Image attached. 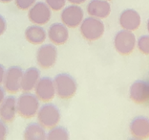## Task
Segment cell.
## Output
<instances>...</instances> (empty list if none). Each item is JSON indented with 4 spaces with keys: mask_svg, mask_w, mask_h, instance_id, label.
<instances>
[{
    "mask_svg": "<svg viewBox=\"0 0 149 140\" xmlns=\"http://www.w3.org/2000/svg\"><path fill=\"white\" fill-rule=\"evenodd\" d=\"M56 96L62 100H68L74 97L77 89L76 79L70 74H57L54 79Z\"/></svg>",
    "mask_w": 149,
    "mask_h": 140,
    "instance_id": "1",
    "label": "cell"
},
{
    "mask_svg": "<svg viewBox=\"0 0 149 140\" xmlns=\"http://www.w3.org/2000/svg\"><path fill=\"white\" fill-rule=\"evenodd\" d=\"M36 94L24 92L17 98V113L25 119L33 118L37 114L40 104Z\"/></svg>",
    "mask_w": 149,
    "mask_h": 140,
    "instance_id": "2",
    "label": "cell"
},
{
    "mask_svg": "<svg viewBox=\"0 0 149 140\" xmlns=\"http://www.w3.org/2000/svg\"><path fill=\"white\" fill-rule=\"evenodd\" d=\"M104 23L100 18L89 16L82 20L79 25V31L83 39L89 42H95L102 37L104 33Z\"/></svg>",
    "mask_w": 149,
    "mask_h": 140,
    "instance_id": "3",
    "label": "cell"
},
{
    "mask_svg": "<svg viewBox=\"0 0 149 140\" xmlns=\"http://www.w3.org/2000/svg\"><path fill=\"white\" fill-rule=\"evenodd\" d=\"M37 120L45 129L55 127L60 120V110L55 104L46 103L39 107Z\"/></svg>",
    "mask_w": 149,
    "mask_h": 140,
    "instance_id": "4",
    "label": "cell"
},
{
    "mask_svg": "<svg viewBox=\"0 0 149 140\" xmlns=\"http://www.w3.org/2000/svg\"><path fill=\"white\" fill-rule=\"evenodd\" d=\"M137 45L136 37L132 31L123 29L116 34L114 37V47L120 55H129Z\"/></svg>",
    "mask_w": 149,
    "mask_h": 140,
    "instance_id": "5",
    "label": "cell"
},
{
    "mask_svg": "<svg viewBox=\"0 0 149 140\" xmlns=\"http://www.w3.org/2000/svg\"><path fill=\"white\" fill-rule=\"evenodd\" d=\"M57 60V49L55 44H42L36 51V61L43 69H49L56 64Z\"/></svg>",
    "mask_w": 149,
    "mask_h": 140,
    "instance_id": "6",
    "label": "cell"
},
{
    "mask_svg": "<svg viewBox=\"0 0 149 140\" xmlns=\"http://www.w3.org/2000/svg\"><path fill=\"white\" fill-rule=\"evenodd\" d=\"M52 10L46 2H36L29 9L28 18L33 24L44 25L51 19Z\"/></svg>",
    "mask_w": 149,
    "mask_h": 140,
    "instance_id": "7",
    "label": "cell"
},
{
    "mask_svg": "<svg viewBox=\"0 0 149 140\" xmlns=\"http://www.w3.org/2000/svg\"><path fill=\"white\" fill-rule=\"evenodd\" d=\"M83 10L80 6L72 4L65 7L60 15V18L63 24L68 28H77L79 27L83 20Z\"/></svg>",
    "mask_w": 149,
    "mask_h": 140,
    "instance_id": "8",
    "label": "cell"
},
{
    "mask_svg": "<svg viewBox=\"0 0 149 140\" xmlns=\"http://www.w3.org/2000/svg\"><path fill=\"white\" fill-rule=\"evenodd\" d=\"M23 69L19 66H12L6 70L4 81V88L9 93H16L21 89V81Z\"/></svg>",
    "mask_w": 149,
    "mask_h": 140,
    "instance_id": "9",
    "label": "cell"
},
{
    "mask_svg": "<svg viewBox=\"0 0 149 140\" xmlns=\"http://www.w3.org/2000/svg\"><path fill=\"white\" fill-rule=\"evenodd\" d=\"M36 95L40 101L49 102L56 96V87L54 80L50 77H42L35 87Z\"/></svg>",
    "mask_w": 149,
    "mask_h": 140,
    "instance_id": "10",
    "label": "cell"
},
{
    "mask_svg": "<svg viewBox=\"0 0 149 140\" xmlns=\"http://www.w3.org/2000/svg\"><path fill=\"white\" fill-rule=\"evenodd\" d=\"M130 99L136 104H144L149 101V83L143 80L135 81L129 89Z\"/></svg>",
    "mask_w": 149,
    "mask_h": 140,
    "instance_id": "11",
    "label": "cell"
},
{
    "mask_svg": "<svg viewBox=\"0 0 149 140\" xmlns=\"http://www.w3.org/2000/svg\"><path fill=\"white\" fill-rule=\"evenodd\" d=\"M118 22L123 29L128 31L137 30L141 25V15L136 10L134 9H126L120 13Z\"/></svg>",
    "mask_w": 149,
    "mask_h": 140,
    "instance_id": "12",
    "label": "cell"
},
{
    "mask_svg": "<svg viewBox=\"0 0 149 140\" xmlns=\"http://www.w3.org/2000/svg\"><path fill=\"white\" fill-rule=\"evenodd\" d=\"M130 134L135 139H146L149 137V118L137 116L131 121Z\"/></svg>",
    "mask_w": 149,
    "mask_h": 140,
    "instance_id": "13",
    "label": "cell"
},
{
    "mask_svg": "<svg viewBox=\"0 0 149 140\" xmlns=\"http://www.w3.org/2000/svg\"><path fill=\"white\" fill-rule=\"evenodd\" d=\"M17 113V99L10 95L0 104V119L6 123H12Z\"/></svg>",
    "mask_w": 149,
    "mask_h": 140,
    "instance_id": "14",
    "label": "cell"
},
{
    "mask_svg": "<svg viewBox=\"0 0 149 140\" xmlns=\"http://www.w3.org/2000/svg\"><path fill=\"white\" fill-rule=\"evenodd\" d=\"M51 42L55 45H62L67 42L69 39V31L68 27L63 23H53L49 27L48 33H47Z\"/></svg>",
    "mask_w": 149,
    "mask_h": 140,
    "instance_id": "15",
    "label": "cell"
},
{
    "mask_svg": "<svg viewBox=\"0 0 149 140\" xmlns=\"http://www.w3.org/2000/svg\"><path fill=\"white\" fill-rule=\"evenodd\" d=\"M87 13L97 18H106L111 13V6L107 0H91L87 5Z\"/></svg>",
    "mask_w": 149,
    "mask_h": 140,
    "instance_id": "16",
    "label": "cell"
},
{
    "mask_svg": "<svg viewBox=\"0 0 149 140\" xmlns=\"http://www.w3.org/2000/svg\"><path fill=\"white\" fill-rule=\"evenodd\" d=\"M40 79V71L36 67H30L23 72L21 81V90L31 92L35 89L37 82Z\"/></svg>",
    "mask_w": 149,
    "mask_h": 140,
    "instance_id": "17",
    "label": "cell"
},
{
    "mask_svg": "<svg viewBox=\"0 0 149 140\" xmlns=\"http://www.w3.org/2000/svg\"><path fill=\"white\" fill-rule=\"evenodd\" d=\"M47 37V33L45 29L41 27V25L33 24L29 26L25 31V39L28 42L38 45L45 42Z\"/></svg>",
    "mask_w": 149,
    "mask_h": 140,
    "instance_id": "18",
    "label": "cell"
},
{
    "mask_svg": "<svg viewBox=\"0 0 149 140\" xmlns=\"http://www.w3.org/2000/svg\"><path fill=\"white\" fill-rule=\"evenodd\" d=\"M23 137L27 140H43L46 139L47 134L45 128L39 122H32L25 128Z\"/></svg>",
    "mask_w": 149,
    "mask_h": 140,
    "instance_id": "19",
    "label": "cell"
},
{
    "mask_svg": "<svg viewBox=\"0 0 149 140\" xmlns=\"http://www.w3.org/2000/svg\"><path fill=\"white\" fill-rule=\"evenodd\" d=\"M69 138L70 134L69 132L67 131V129L57 125L50 129L46 137V139L49 140H67Z\"/></svg>",
    "mask_w": 149,
    "mask_h": 140,
    "instance_id": "20",
    "label": "cell"
},
{
    "mask_svg": "<svg viewBox=\"0 0 149 140\" xmlns=\"http://www.w3.org/2000/svg\"><path fill=\"white\" fill-rule=\"evenodd\" d=\"M137 47L143 55H149V35H143L138 39Z\"/></svg>",
    "mask_w": 149,
    "mask_h": 140,
    "instance_id": "21",
    "label": "cell"
},
{
    "mask_svg": "<svg viewBox=\"0 0 149 140\" xmlns=\"http://www.w3.org/2000/svg\"><path fill=\"white\" fill-rule=\"evenodd\" d=\"M67 0H45L51 10L53 11H60L64 8V6L66 4Z\"/></svg>",
    "mask_w": 149,
    "mask_h": 140,
    "instance_id": "22",
    "label": "cell"
},
{
    "mask_svg": "<svg viewBox=\"0 0 149 140\" xmlns=\"http://www.w3.org/2000/svg\"><path fill=\"white\" fill-rule=\"evenodd\" d=\"M36 0H15V6L21 11H26L29 10L31 7L35 4Z\"/></svg>",
    "mask_w": 149,
    "mask_h": 140,
    "instance_id": "23",
    "label": "cell"
},
{
    "mask_svg": "<svg viewBox=\"0 0 149 140\" xmlns=\"http://www.w3.org/2000/svg\"><path fill=\"white\" fill-rule=\"evenodd\" d=\"M7 134H8V127L6 125V122L0 119V140L5 139Z\"/></svg>",
    "mask_w": 149,
    "mask_h": 140,
    "instance_id": "24",
    "label": "cell"
},
{
    "mask_svg": "<svg viewBox=\"0 0 149 140\" xmlns=\"http://www.w3.org/2000/svg\"><path fill=\"white\" fill-rule=\"evenodd\" d=\"M7 29V22L6 19L3 15H0V36H2L5 33V31Z\"/></svg>",
    "mask_w": 149,
    "mask_h": 140,
    "instance_id": "25",
    "label": "cell"
},
{
    "mask_svg": "<svg viewBox=\"0 0 149 140\" xmlns=\"http://www.w3.org/2000/svg\"><path fill=\"white\" fill-rule=\"evenodd\" d=\"M5 73H6V70H5V67L0 64V84H3V81H4V77H5Z\"/></svg>",
    "mask_w": 149,
    "mask_h": 140,
    "instance_id": "26",
    "label": "cell"
},
{
    "mask_svg": "<svg viewBox=\"0 0 149 140\" xmlns=\"http://www.w3.org/2000/svg\"><path fill=\"white\" fill-rule=\"evenodd\" d=\"M5 92H6L5 88L3 87H1V85H0V104L2 103V102H3V100H4V99H5V97H6V95H5Z\"/></svg>",
    "mask_w": 149,
    "mask_h": 140,
    "instance_id": "27",
    "label": "cell"
},
{
    "mask_svg": "<svg viewBox=\"0 0 149 140\" xmlns=\"http://www.w3.org/2000/svg\"><path fill=\"white\" fill-rule=\"evenodd\" d=\"M69 1L71 4H76V5H79V4H82L86 1V0H67Z\"/></svg>",
    "mask_w": 149,
    "mask_h": 140,
    "instance_id": "28",
    "label": "cell"
},
{
    "mask_svg": "<svg viewBox=\"0 0 149 140\" xmlns=\"http://www.w3.org/2000/svg\"><path fill=\"white\" fill-rule=\"evenodd\" d=\"M12 1H13V0H0V2H1V3H10Z\"/></svg>",
    "mask_w": 149,
    "mask_h": 140,
    "instance_id": "29",
    "label": "cell"
},
{
    "mask_svg": "<svg viewBox=\"0 0 149 140\" xmlns=\"http://www.w3.org/2000/svg\"><path fill=\"white\" fill-rule=\"evenodd\" d=\"M146 27H147V31H148V33H149V18L147 20V24H146Z\"/></svg>",
    "mask_w": 149,
    "mask_h": 140,
    "instance_id": "30",
    "label": "cell"
},
{
    "mask_svg": "<svg viewBox=\"0 0 149 140\" xmlns=\"http://www.w3.org/2000/svg\"><path fill=\"white\" fill-rule=\"evenodd\" d=\"M107 1H110V0H107Z\"/></svg>",
    "mask_w": 149,
    "mask_h": 140,
    "instance_id": "31",
    "label": "cell"
},
{
    "mask_svg": "<svg viewBox=\"0 0 149 140\" xmlns=\"http://www.w3.org/2000/svg\"><path fill=\"white\" fill-rule=\"evenodd\" d=\"M148 83H149V82H148Z\"/></svg>",
    "mask_w": 149,
    "mask_h": 140,
    "instance_id": "32",
    "label": "cell"
}]
</instances>
